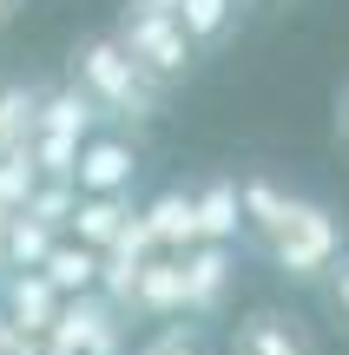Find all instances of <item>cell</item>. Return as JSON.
I'll use <instances>...</instances> for the list:
<instances>
[{
  "label": "cell",
  "instance_id": "cell-5",
  "mask_svg": "<svg viewBox=\"0 0 349 355\" xmlns=\"http://www.w3.org/2000/svg\"><path fill=\"white\" fill-rule=\"evenodd\" d=\"M231 283H237V243H185L178 250V290H185V316H218L231 303Z\"/></svg>",
  "mask_w": 349,
  "mask_h": 355
},
{
  "label": "cell",
  "instance_id": "cell-7",
  "mask_svg": "<svg viewBox=\"0 0 349 355\" xmlns=\"http://www.w3.org/2000/svg\"><path fill=\"white\" fill-rule=\"evenodd\" d=\"M132 178H139V145L132 139H112V132H92L86 145H79L73 158V184L79 191H132Z\"/></svg>",
  "mask_w": 349,
  "mask_h": 355
},
{
  "label": "cell",
  "instance_id": "cell-2",
  "mask_svg": "<svg viewBox=\"0 0 349 355\" xmlns=\"http://www.w3.org/2000/svg\"><path fill=\"white\" fill-rule=\"evenodd\" d=\"M343 250H349V224L337 217V204L303 198V191H290L284 217L264 230V257H271L277 277H290V283H323V270L337 263Z\"/></svg>",
  "mask_w": 349,
  "mask_h": 355
},
{
  "label": "cell",
  "instance_id": "cell-13",
  "mask_svg": "<svg viewBox=\"0 0 349 355\" xmlns=\"http://www.w3.org/2000/svg\"><path fill=\"white\" fill-rule=\"evenodd\" d=\"M145 224H152L158 250L178 257L185 243H198V211H191V184H165L152 204H145Z\"/></svg>",
  "mask_w": 349,
  "mask_h": 355
},
{
  "label": "cell",
  "instance_id": "cell-18",
  "mask_svg": "<svg viewBox=\"0 0 349 355\" xmlns=\"http://www.w3.org/2000/svg\"><path fill=\"white\" fill-rule=\"evenodd\" d=\"M73 198H79L73 178H40V184L26 191L20 211H26V217H40V224H53V230H66V217H73Z\"/></svg>",
  "mask_w": 349,
  "mask_h": 355
},
{
  "label": "cell",
  "instance_id": "cell-21",
  "mask_svg": "<svg viewBox=\"0 0 349 355\" xmlns=\"http://www.w3.org/2000/svg\"><path fill=\"white\" fill-rule=\"evenodd\" d=\"M323 303H330V316H337V322H343V336H349V250L323 270Z\"/></svg>",
  "mask_w": 349,
  "mask_h": 355
},
{
  "label": "cell",
  "instance_id": "cell-17",
  "mask_svg": "<svg viewBox=\"0 0 349 355\" xmlns=\"http://www.w3.org/2000/svg\"><path fill=\"white\" fill-rule=\"evenodd\" d=\"M53 237H60L53 224H40V217L13 211V224H7V270H40V257L53 250Z\"/></svg>",
  "mask_w": 349,
  "mask_h": 355
},
{
  "label": "cell",
  "instance_id": "cell-15",
  "mask_svg": "<svg viewBox=\"0 0 349 355\" xmlns=\"http://www.w3.org/2000/svg\"><path fill=\"white\" fill-rule=\"evenodd\" d=\"M284 204H290V184H284V178H271V171H237V211H244V237L264 243V230L284 217Z\"/></svg>",
  "mask_w": 349,
  "mask_h": 355
},
{
  "label": "cell",
  "instance_id": "cell-22",
  "mask_svg": "<svg viewBox=\"0 0 349 355\" xmlns=\"http://www.w3.org/2000/svg\"><path fill=\"white\" fill-rule=\"evenodd\" d=\"M337 145H343V158H349V79H343V92H337Z\"/></svg>",
  "mask_w": 349,
  "mask_h": 355
},
{
  "label": "cell",
  "instance_id": "cell-23",
  "mask_svg": "<svg viewBox=\"0 0 349 355\" xmlns=\"http://www.w3.org/2000/svg\"><path fill=\"white\" fill-rule=\"evenodd\" d=\"M7 224H13V211L0 204V277H7Z\"/></svg>",
  "mask_w": 349,
  "mask_h": 355
},
{
  "label": "cell",
  "instance_id": "cell-10",
  "mask_svg": "<svg viewBox=\"0 0 349 355\" xmlns=\"http://www.w3.org/2000/svg\"><path fill=\"white\" fill-rule=\"evenodd\" d=\"M0 309H7L26 336H46V322L60 316V290L46 283V270H7V277H0Z\"/></svg>",
  "mask_w": 349,
  "mask_h": 355
},
{
  "label": "cell",
  "instance_id": "cell-4",
  "mask_svg": "<svg viewBox=\"0 0 349 355\" xmlns=\"http://www.w3.org/2000/svg\"><path fill=\"white\" fill-rule=\"evenodd\" d=\"M119 336H126V309L105 290L60 296V316L46 322V343H60L73 355H119Z\"/></svg>",
  "mask_w": 349,
  "mask_h": 355
},
{
  "label": "cell",
  "instance_id": "cell-16",
  "mask_svg": "<svg viewBox=\"0 0 349 355\" xmlns=\"http://www.w3.org/2000/svg\"><path fill=\"white\" fill-rule=\"evenodd\" d=\"M33 105H40V86H26V79H0V158L26 152V139H33Z\"/></svg>",
  "mask_w": 349,
  "mask_h": 355
},
{
  "label": "cell",
  "instance_id": "cell-19",
  "mask_svg": "<svg viewBox=\"0 0 349 355\" xmlns=\"http://www.w3.org/2000/svg\"><path fill=\"white\" fill-rule=\"evenodd\" d=\"M33 184H40V165H33V152H7V158H0V204H7V211H20Z\"/></svg>",
  "mask_w": 349,
  "mask_h": 355
},
{
  "label": "cell",
  "instance_id": "cell-24",
  "mask_svg": "<svg viewBox=\"0 0 349 355\" xmlns=\"http://www.w3.org/2000/svg\"><path fill=\"white\" fill-rule=\"evenodd\" d=\"M33 355H73V349H60V343H46V336H40V349Z\"/></svg>",
  "mask_w": 349,
  "mask_h": 355
},
{
  "label": "cell",
  "instance_id": "cell-6",
  "mask_svg": "<svg viewBox=\"0 0 349 355\" xmlns=\"http://www.w3.org/2000/svg\"><path fill=\"white\" fill-rule=\"evenodd\" d=\"M231 355H323L310 336V322H297L290 309H250L244 322L231 329Z\"/></svg>",
  "mask_w": 349,
  "mask_h": 355
},
{
  "label": "cell",
  "instance_id": "cell-9",
  "mask_svg": "<svg viewBox=\"0 0 349 355\" xmlns=\"http://www.w3.org/2000/svg\"><path fill=\"white\" fill-rule=\"evenodd\" d=\"M126 316H152V322H171L185 316V290H178V257L171 250H152L132 277V296H126Z\"/></svg>",
  "mask_w": 349,
  "mask_h": 355
},
{
  "label": "cell",
  "instance_id": "cell-12",
  "mask_svg": "<svg viewBox=\"0 0 349 355\" xmlns=\"http://www.w3.org/2000/svg\"><path fill=\"white\" fill-rule=\"evenodd\" d=\"M126 217H132V191H79V198H73V217H66V237L105 250V243L126 230Z\"/></svg>",
  "mask_w": 349,
  "mask_h": 355
},
{
  "label": "cell",
  "instance_id": "cell-11",
  "mask_svg": "<svg viewBox=\"0 0 349 355\" xmlns=\"http://www.w3.org/2000/svg\"><path fill=\"white\" fill-rule=\"evenodd\" d=\"M191 211H198V237H211V243H237V237H244V211H237V171H211L205 184H191Z\"/></svg>",
  "mask_w": 349,
  "mask_h": 355
},
{
  "label": "cell",
  "instance_id": "cell-8",
  "mask_svg": "<svg viewBox=\"0 0 349 355\" xmlns=\"http://www.w3.org/2000/svg\"><path fill=\"white\" fill-rule=\"evenodd\" d=\"M171 20L185 26V40H191L198 53H224L237 40V26H244L250 0H165Z\"/></svg>",
  "mask_w": 349,
  "mask_h": 355
},
{
  "label": "cell",
  "instance_id": "cell-25",
  "mask_svg": "<svg viewBox=\"0 0 349 355\" xmlns=\"http://www.w3.org/2000/svg\"><path fill=\"white\" fill-rule=\"evenodd\" d=\"M13 13H20V0H0V26H7V20H13Z\"/></svg>",
  "mask_w": 349,
  "mask_h": 355
},
{
  "label": "cell",
  "instance_id": "cell-14",
  "mask_svg": "<svg viewBox=\"0 0 349 355\" xmlns=\"http://www.w3.org/2000/svg\"><path fill=\"white\" fill-rule=\"evenodd\" d=\"M40 270H46V283L60 296H79V290H99V250L92 243H79V237H53V250L40 257Z\"/></svg>",
  "mask_w": 349,
  "mask_h": 355
},
{
  "label": "cell",
  "instance_id": "cell-20",
  "mask_svg": "<svg viewBox=\"0 0 349 355\" xmlns=\"http://www.w3.org/2000/svg\"><path fill=\"white\" fill-rule=\"evenodd\" d=\"M139 355H205V336H198L191 322H178V316H171V322H165V329H158Z\"/></svg>",
  "mask_w": 349,
  "mask_h": 355
},
{
  "label": "cell",
  "instance_id": "cell-1",
  "mask_svg": "<svg viewBox=\"0 0 349 355\" xmlns=\"http://www.w3.org/2000/svg\"><path fill=\"white\" fill-rule=\"evenodd\" d=\"M66 73H73V86L92 99V112L112 119V125H152V119H165V86H158L112 33H86L73 46V60H66Z\"/></svg>",
  "mask_w": 349,
  "mask_h": 355
},
{
  "label": "cell",
  "instance_id": "cell-3",
  "mask_svg": "<svg viewBox=\"0 0 349 355\" xmlns=\"http://www.w3.org/2000/svg\"><path fill=\"white\" fill-rule=\"evenodd\" d=\"M112 40H119V46H126L132 60H139L145 73L158 79V86H178V79H191V66L205 60V53L185 40V26L171 20L165 0H126V7H119Z\"/></svg>",
  "mask_w": 349,
  "mask_h": 355
}]
</instances>
